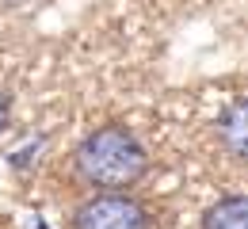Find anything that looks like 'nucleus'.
I'll use <instances>...</instances> for the list:
<instances>
[{"label": "nucleus", "mask_w": 248, "mask_h": 229, "mask_svg": "<svg viewBox=\"0 0 248 229\" xmlns=\"http://www.w3.org/2000/svg\"><path fill=\"white\" fill-rule=\"evenodd\" d=\"M149 149L126 122H103L92 134H84V141L73 149L69 172L80 187H88L92 195L107 191H130L149 176Z\"/></svg>", "instance_id": "1"}, {"label": "nucleus", "mask_w": 248, "mask_h": 229, "mask_svg": "<svg viewBox=\"0 0 248 229\" xmlns=\"http://www.w3.org/2000/svg\"><path fill=\"white\" fill-rule=\"evenodd\" d=\"M69 229H153V210L130 191L88 195L73 210Z\"/></svg>", "instance_id": "2"}, {"label": "nucleus", "mask_w": 248, "mask_h": 229, "mask_svg": "<svg viewBox=\"0 0 248 229\" xmlns=\"http://www.w3.org/2000/svg\"><path fill=\"white\" fill-rule=\"evenodd\" d=\"M217 149L229 157V161H245V99H233L221 115H217Z\"/></svg>", "instance_id": "3"}, {"label": "nucleus", "mask_w": 248, "mask_h": 229, "mask_svg": "<svg viewBox=\"0 0 248 229\" xmlns=\"http://www.w3.org/2000/svg\"><path fill=\"white\" fill-rule=\"evenodd\" d=\"M202 229H248V202L245 195H225L202 214Z\"/></svg>", "instance_id": "4"}, {"label": "nucleus", "mask_w": 248, "mask_h": 229, "mask_svg": "<svg viewBox=\"0 0 248 229\" xmlns=\"http://www.w3.org/2000/svg\"><path fill=\"white\" fill-rule=\"evenodd\" d=\"M8 115H12V96H8L4 84H0V130L8 126Z\"/></svg>", "instance_id": "5"}]
</instances>
